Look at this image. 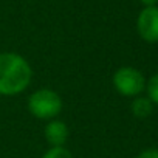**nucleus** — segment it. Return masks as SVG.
Here are the masks:
<instances>
[{
	"label": "nucleus",
	"mask_w": 158,
	"mask_h": 158,
	"mask_svg": "<svg viewBox=\"0 0 158 158\" xmlns=\"http://www.w3.org/2000/svg\"><path fill=\"white\" fill-rule=\"evenodd\" d=\"M33 70L28 60L17 53H0V95L16 96L28 89Z\"/></svg>",
	"instance_id": "nucleus-1"
},
{
	"label": "nucleus",
	"mask_w": 158,
	"mask_h": 158,
	"mask_svg": "<svg viewBox=\"0 0 158 158\" xmlns=\"http://www.w3.org/2000/svg\"><path fill=\"white\" fill-rule=\"evenodd\" d=\"M28 110L39 119H54L62 112V99L51 89H39L28 98Z\"/></svg>",
	"instance_id": "nucleus-2"
},
{
	"label": "nucleus",
	"mask_w": 158,
	"mask_h": 158,
	"mask_svg": "<svg viewBox=\"0 0 158 158\" xmlns=\"http://www.w3.org/2000/svg\"><path fill=\"white\" fill-rule=\"evenodd\" d=\"M113 87L121 96L135 98L146 89V77L133 67H121L113 74Z\"/></svg>",
	"instance_id": "nucleus-3"
},
{
	"label": "nucleus",
	"mask_w": 158,
	"mask_h": 158,
	"mask_svg": "<svg viewBox=\"0 0 158 158\" xmlns=\"http://www.w3.org/2000/svg\"><path fill=\"white\" fill-rule=\"evenodd\" d=\"M136 31L143 40L158 42V6H144L136 19Z\"/></svg>",
	"instance_id": "nucleus-4"
},
{
	"label": "nucleus",
	"mask_w": 158,
	"mask_h": 158,
	"mask_svg": "<svg viewBox=\"0 0 158 158\" xmlns=\"http://www.w3.org/2000/svg\"><path fill=\"white\" fill-rule=\"evenodd\" d=\"M44 133H45V139L48 141L51 147H60V146H65L70 132L64 121H59L54 118L47 123Z\"/></svg>",
	"instance_id": "nucleus-5"
},
{
	"label": "nucleus",
	"mask_w": 158,
	"mask_h": 158,
	"mask_svg": "<svg viewBox=\"0 0 158 158\" xmlns=\"http://www.w3.org/2000/svg\"><path fill=\"white\" fill-rule=\"evenodd\" d=\"M153 110V102L147 96H135L132 102V113L136 118H147Z\"/></svg>",
	"instance_id": "nucleus-6"
},
{
	"label": "nucleus",
	"mask_w": 158,
	"mask_h": 158,
	"mask_svg": "<svg viewBox=\"0 0 158 158\" xmlns=\"http://www.w3.org/2000/svg\"><path fill=\"white\" fill-rule=\"evenodd\" d=\"M146 90H147V98L158 106V73L153 74L149 81L146 82Z\"/></svg>",
	"instance_id": "nucleus-7"
},
{
	"label": "nucleus",
	"mask_w": 158,
	"mask_h": 158,
	"mask_svg": "<svg viewBox=\"0 0 158 158\" xmlns=\"http://www.w3.org/2000/svg\"><path fill=\"white\" fill-rule=\"evenodd\" d=\"M42 158H73V155L65 146H60V147H50L42 155Z\"/></svg>",
	"instance_id": "nucleus-8"
},
{
	"label": "nucleus",
	"mask_w": 158,
	"mask_h": 158,
	"mask_svg": "<svg viewBox=\"0 0 158 158\" xmlns=\"http://www.w3.org/2000/svg\"><path fill=\"white\" fill-rule=\"evenodd\" d=\"M136 158H158V149L156 147H149V149L143 150Z\"/></svg>",
	"instance_id": "nucleus-9"
},
{
	"label": "nucleus",
	"mask_w": 158,
	"mask_h": 158,
	"mask_svg": "<svg viewBox=\"0 0 158 158\" xmlns=\"http://www.w3.org/2000/svg\"><path fill=\"white\" fill-rule=\"evenodd\" d=\"M139 2H141L144 6H156L158 0H139Z\"/></svg>",
	"instance_id": "nucleus-10"
}]
</instances>
